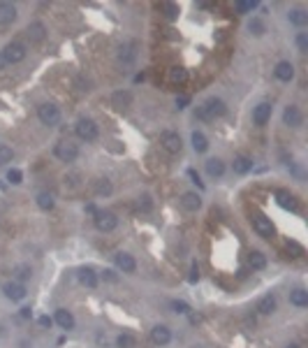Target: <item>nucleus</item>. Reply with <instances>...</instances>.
<instances>
[{
	"label": "nucleus",
	"instance_id": "1",
	"mask_svg": "<svg viewBox=\"0 0 308 348\" xmlns=\"http://www.w3.org/2000/svg\"><path fill=\"white\" fill-rule=\"evenodd\" d=\"M227 112V107L220 98H209V100H204L202 105L197 107V112L195 116L200 118V121H216V118H220V116Z\"/></svg>",
	"mask_w": 308,
	"mask_h": 348
},
{
	"label": "nucleus",
	"instance_id": "2",
	"mask_svg": "<svg viewBox=\"0 0 308 348\" xmlns=\"http://www.w3.org/2000/svg\"><path fill=\"white\" fill-rule=\"evenodd\" d=\"M75 133L79 139H84V142H95L97 135H100V128L93 118H79L75 126Z\"/></svg>",
	"mask_w": 308,
	"mask_h": 348
},
{
	"label": "nucleus",
	"instance_id": "3",
	"mask_svg": "<svg viewBox=\"0 0 308 348\" xmlns=\"http://www.w3.org/2000/svg\"><path fill=\"white\" fill-rule=\"evenodd\" d=\"M53 156L61 160V163H75L79 158V147L75 142H58L53 149Z\"/></svg>",
	"mask_w": 308,
	"mask_h": 348
},
{
	"label": "nucleus",
	"instance_id": "4",
	"mask_svg": "<svg viewBox=\"0 0 308 348\" xmlns=\"http://www.w3.org/2000/svg\"><path fill=\"white\" fill-rule=\"evenodd\" d=\"M37 118L44 126H58L61 123V109L53 102H44V105L37 107Z\"/></svg>",
	"mask_w": 308,
	"mask_h": 348
},
{
	"label": "nucleus",
	"instance_id": "5",
	"mask_svg": "<svg viewBox=\"0 0 308 348\" xmlns=\"http://www.w3.org/2000/svg\"><path fill=\"white\" fill-rule=\"evenodd\" d=\"M2 58H5V63H21L23 58H26V44H21V42H10L5 49H2Z\"/></svg>",
	"mask_w": 308,
	"mask_h": 348
},
{
	"label": "nucleus",
	"instance_id": "6",
	"mask_svg": "<svg viewBox=\"0 0 308 348\" xmlns=\"http://www.w3.org/2000/svg\"><path fill=\"white\" fill-rule=\"evenodd\" d=\"M160 144H162V149L167 151V153H181V149H183V142H181L179 133H171V130H165L162 135H160Z\"/></svg>",
	"mask_w": 308,
	"mask_h": 348
},
{
	"label": "nucleus",
	"instance_id": "7",
	"mask_svg": "<svg viewBox=\"0 0 308 348\" xmlns=\"http://www.w3.org/2000/svg\"><path fill=\"white\" fill-rule=\"evenodd\" d=\"M137 61V42H125L118 47V65H123V67H130V65H135Z\"/></svg>",
	"mask_w": 308,
	"mask_h": 348
},
{
	"label": "nucleus",
	"instance_id": "8",
	"mask_svg": "<svg viewBox=\"0 0 308 348\" xmlns=\"http://www.w3.org/2000/svg\"><path fill=\"white\" fill-rule=\"evenodd\" d=\"M93 221H95V228L100 232H111V230H116V225H118L116 214H111V211H97Z\"/></svg>",
	"mask_w": 308,
	"mask_h": 348
},
{
	"label": "nucleus",
	"instance_id": "9",
	"mask_svg": "<svg viewBox=\"0 0 308 348\" xmlns=\"http://www.w3.org/2000/svg\"><path fill=\"white\" fill-rule=\"evenodd\" d=\"M2 293H5V297L12 299V302H21V299H26V295H28L26 285L19 283V281H7V283L2 285Z\"/></svg>",
	"mask_w": 308,
	"mask_h": 348
},
{
	"label": "nucleus",
	"instance_id": "10",
	"mask_svg": "<svg viewBox=\"0 0 308 348\" xmlns=\"http://www.w3.org/2000/svg\"><path fill=\"white\" fill-rule=\"evenodd\" d=\"M253 228H255V232L260 237H264V239H271L274 232H276L271 218H266V216H255V218H253Z\"/></svg>",
	"mask_w": 308,
	"mask_h": 348
},
{
	"label": "nucleus",
	"instance_id": "11",
	"mask_svg": "<svg viewBox=\"0 0 308 348\" xmlns=\"http://www.w3.org/2000/svg\"><path fill=\"white\" fill-rule=\"evenodd\" d=\"M301 121H304V116H301V112H299V107L287 105L285 112H283V123H285L287 128H299L301 126Z\"/></svg>",
	"mask_w": 308,
	"mask_h": 348
},
{
	"label": "nucleus",
	"instance_id": "12",
	"mask_svg": "<svg viewBox=\"0 0 308 348\" xmlns=\"http://www.w3.org/2000/svg\"><path fill=\"white\" fill-rule=\"evenodd\" d=\"M151 341L153 344H158V346H167L171 341V332L167 325H155L151 330Z\"/></svg>",
	"mask_w": 308,
	"mask_h": 348
},
{
	"label": "nucleus",
	"instance_id": "13",
	"mask_svg": "<svg viewBox=\"0 0 308 348\" xmlns=\"http://www.w3.org/2000/svg\"><path fill=\"white\" fill-rule=\"evenodd\" d=\"M271 118V105L269 102H260L253 109V123L255 126H266V121Z\"/></svg>",
	"mask_w": 308,
	"mask_h": 348
},
{
	"label": "nucleus",
	"instance_id": "14",
	"mask_svg": "<svg viewBox=\"0 0 308 348\" xmlns=\"http://www.w3.org/2000/svg\"><path fill=\"white\" fill-rule=\"evenodd\" d=\"M26 35H28V40L31 42H42L44 37H46V26L42 21H32L28 28H26Z\"/></svg>",
	"mask_w": 308,
	"mask_h": 348
},
{
	"label": "nucleus",
	"instance_id": "15",
	"mask_svg": "<svg viewBox=\"0 0 308 348\" xmlns=\"http://www.w3.org/2000/svg\"><path fill=\"white\" fill-rule=\"evenodd\" d=\"M116 265H118V269L121 272H125V274H132L135 269H137V263H135V258L130 253H116Z\"/></svg>",
	"mask_w": 308,
	"mask_h": 348
},
{
	"label": "nucleus",
	"instance_id": "16",
	"mask_svg": "<svg viewBox=\"0 0 308 348\" xmlns=\"http://www.w3.org/2000/svg\"><path fill=\"white\" fill-rule=\"evenodd\" d=\"M274 74H276V79H280V82H292V77H294V65L290 63V61H280V63L276 65Z\"/></svg>",
	"mask_w": 308,
	"mask_h": 348
},
{
	"label": "nucleus",
	"instance_id": "17",
	"mask_svg": "<svg viewBox=\"0 0 308 348\" xmlns=\"http://www.w3.org/2000/svg\"><path fill=\"white\" fill-rule=\"evenodd\" d=\"M14 19H16V5L0 2V26H10Z\"/></svg>",
	"mask_w": 308,
	"mask_h": 348
},
{
	"label": "nucleus",
	"instance_id": "18",
	"mask_svg": "<svg viewBox=\"0 0 308 348\" xmlns=\"http://www.w3.org/2000/svg\"><path fill=\"white\" fill-rule=\"evenodd\" d=\"M181 207H183L185 211H197L200 207H202V198H200L197 193H183Z\"/></svg>",
	"mask_w": 308,
	"mask_h": 348
},
{
	"label": "nucleus",
	"instance_id": "19",
	"mask_svg": "<svg viewBox=\"0 0 308 348\" xmlns=\"http://www.w3.org/2000/svg\"><path fill=\"white\" fill-rule=\"evenodd\" d=\"M111 105L116 107V109H128L132 105V93L130 91H116V93L111 95Z\"/></svg>",
	"mask_w": 308,
	"mask_h": 348
},
{
	"label": "nucleus",
	"instance_id": "20",
	"mask_svg": "<svg viewBox=\"0 0 308 348\" xmlns=\"http://www.w3.org/2000/svg\"><path fill=\"white\" fill-rule=\"evenodd\" d=\"M93 190H95V195H100V198H109V195L114 193V183L109 179H105V177H100V179L93 181Z\"/></svg>",
	"mask_w": 308,
	"mask_h": 348
},
{
	"label": "nucleus",
	"instance_id": "21",
	"mask_svg": "<svg viewBox=\"0 0 308 348\" xmlns=\"http://www.w3.org/2000/svg\"><path fill=\"white\" fill-rule=\"evenodd\" d=\"M79 283L86 285V288H95L97 285L95 269H91V267H81V269H79Z\"/></svg>",
	"mask_w": 308,
	"mask_h": 348
},
{
	"label": "nucleus",
	"instance_id": "22",
	"mask_svg": "<svg viewBox=\"0 0 308 348\" xmlns=\"http://www.w3.org/2000/svg\"><path fill=\"white\" fill-rule=\"evenodd\" d=\"M53 320L61 325V330H72V327H75V316H72L67 309H58Z\"/></svg>",
	"mask_w": 308,
	"mask_h": 348
},
{
	"label": "nucleus",
	"instance_id": "23",
	"mask_svg": "<svg viewBox=\"0 0 308 348\" xmlns=\"http://www.w3.org/2000/svg\"><path fill=\"white\" fill-rule=\"evenodd\" d=\"M257 311H260L262 316H271V314L276 311V297H274V295H264L260 302H257Z\"/></svg>",
	"mask_w": 308,
	"mask_h": 348
},
{
	"label": "nucleus",
	"instance_id": "24",
	"mask_svg": "<svg viewBox=\"0 0 308 348\" xmlns=\"http://www.w3.org/2000/svg\"><path fill=\"white\" fill-rule=\"evenodd\" d=\"M287 21L299 26V28H304V26H308V12L306 10H290L287 12Z\"/></svg>",
	"mask_w": 308,
	"mask_h": 348
},
{
	"label": "nucleus",
	"instance_id": "25",
	"mask_svg": "<svg viewBox=\"0 0 308 348\" xmlns=\"http://www.w3.org/2000/svg\"><path fill=\"white\" fill-rule=\"evenodd\" d=\"M276 200H278V204H280L283 209L297 211V202H294V198H292L287 190H276Z\"/></svg>",
	"mask_w": 308,
	"mask_h": 348
},
{
	"label": "nucleus",
	"instance_id": "26",
	"mask_svg": "<svg viewBox=\"0 0 308 348\" xmlns=\"http://www.w3.org/2000/svg\"><path fill=\"white\" fill-rule=\"evenodd\" d=\"M250 169H253V160L248 156H236L234 158V172L236 174H248Z\"/></svg>",
	"mask_w": 308,
	"mask_h": 348
},
{
	"label": "nucleus",
	"instance_id": "27",
	"mask_svg": "<svg viewBox=\"0 0 308 348\" xmlns=\"http://www.w3.org/2000/svg\"><path fill=\"white\" fill-rule=\"evenodd\" d=\"M206 172H209V177H223L225 174V163L220 158L206 160Z\"/></svg>",
	"mask_w": 308,
	"mask_h": 348
},
{
	"label": "nucleus",
	"instance_id": "28",
	"mask_svg": "<svg viewBox=\"0 0 308 348\" xmlns=\"http://www.w3.org/2000/svg\"><path fill=\"white\" fill-rule=\"evenodd\" d=\"M190 139H192V149H195L197 153H204V151L209 149V139L204 137V133H200V130H195Z\"/></svg>",
	"mask_w": 308,
	"mask_h": 348
},
{
	"label": "nucleus",
	"instance_id": "29",
	"mask_svg": "<svg viewBox=\"0 0 308 348\" xmlns=\"http://www.w3.org/2000/svg\"><path fill=\"white\" fill-rule=\"evenodd\" d=\"M290 304H294V306H308V293L306 290H301V288H297V290H292L290 293Z\"/></svg>",
	"mask_w": 308,
	"mask_h": 348
},
{
	"label": "nucleus",
	"instance_id": "30",
	"mask_svg": "<svg viewBox=\"0 0 308 348\" xmlns=\"http://www.w3.org/2000/svg\"><path fill=\"white\" fill-rule=\"evenodd\" d=\"M31 276H32V272H31V267H28V265H16V267H14V281L26 283Z\"/></svg>",
	"mask_w": 308,
	"mask_h": 348
},
{
	"label": "nucleus",
	"instance_id": "31",
	"mask_svg": "<svg viewBox=\"0 0 308 348\" xmlns=\"http://www.w3.org/2000/svg\"><path fill=\"white\" fill-rule=\"evenodd\" d=\"M53 204H56V202H53L51 193H46V190H44V193H40V195H37V207H40L42 211H51Z\"/></svg>",
	"mask_w": 308,
	"mask_h": 348
},
{
	"label": "nucleus",
	"instance_id": "32",
	"mask_svg": "<svg viewBox=\"0 0 308 348\" xmlns=\"http://www.w3.org/2000/svg\"><path fill=\"white\" fill-rule=\"evenodd\" d=\"M248 265H250L253 269H264V267H266L264 253H260V251H253V253L248 255Z\"/></svg>",
	"mask_w": 308,
	"mask_h": 348
},
{
	"label": "nucleus",
	"instance_id": "33",
	"mask_svg": "<svg viewBox=\"0 0 308 348\" xmlns=\"http://www.w3.org/2000/svg\"><path fill=\"white\" fill-rule=\"evenodd\" d=\"M188 79V72L183 70V67H171L169 70V82L171 84H183Z\"/></svg>",
	"mask_w": 308,
	"mask_h": 348
},
{
	"label": "nucleus",
	"instance_id": "34",
	"mask_svg": "<svg viewBox=\"0 0 308 348\" xmlns=\"http://www.w3.org/2000/svg\"><path fill=\"white\" fill-rule=\"evenodd\" d=\"M234 7H236L239 14H248V12H253L257 7V2L255 0H236V2H234Z\"/></svg>",
	"mask_w": 308,
	"mask_h": 348
},
{
	"label": "nucleus",
	"instance_id": "35",
	"mask_svg": "<svg viewBox=\"0 0 308 348\" xmlns=\"http://www.w3.org/2000/svg\"><path fill=\"white\" fill-rule=\"evenodd\" d=\"M160 10L165 12V17H167L169 21H174V19L179 17V5H174V2H162Z\"/></svg>",
	"mask_w": 308,
	"mask_h": 348
},
{
	"label": "nucleus",
	"instance_id": "36",
	"mask_svg": "<svg viewBox=\"0 0 308 348\" xmlns=\"http://www.w3.org/2000/svg\"><path fill=\"white\" fill-rule=\"evenodd\" d=\"M248 31L253 33L255 37H262V35L266 33V28H264V23L260 21V19H250V21H248Z\"/></svg>",
	"mask_w": 308,
	"mask_h": 348
},
{
	"label": "nucleus",
	"instance_id": "37",
	"mask_svg": "<svg viewBox=\"0 0 308 348\" xmlns=\"http://www.w3.org/2000/svg\"><path fill=\"white\" fill-rule=\"evenodd\" d=\"M171 311H176V314H181V316H185V314H190V306L185 304L183 299H171Z\"/></svg>",
	"mask_w": 308,
	"mask_h": 348
},
{
	"label": "nucleus",
	"instance_id": "38",
	"mask_svg": "<svg viewBox=\"0 0 308 348\" xmlns=\"http://www.w3.org/2000/svg\"><path fill=\"white\" fill-rule=\"evenodd\" d=\"M14 158V151H12L7 144H0V165H7Z\"/></svg>",
	"mask_w": 308,
	"mask_h": 348
},
{
	"label": "nucleus",
	"instance_id": "39",
	"mask_svg": "<svg viewBox=\"0 0 308 348\" xmlns=\"http://www.w3.org/2000/svg\"><path fill=\"white\" fill-rule=\"evenodd\" d=\"M116 346L118 348H135V339L130 334H118L116 337Z\"/></svg>",
	"mask_w": 308,
	"mask_h": 348
},
{
	"label": "nucleus",
	"instance_id": "40",
	"mask_svg": "<svg viewBox=\"0 0 308 348\" xmlns=\"http://www.w3.org/2000/svg\"><path fill=\"white\" fill-rule=\"evenodd\" d=\"M21 179H23V174H21V169H16V167H12L10 172H7V181H10V183H14V186H16V183H21Z\"/></svg>",
	"mask_w": 308,
	"mask_h": 348
},
{
	"label": "nucleus",
	"instance_id": "41",
	"mask_svg": "<svg viewBox=\"0 0 308 348\" xmlns=\"http://www.w3.org/2000/svg\"><path fill=\"white\" fill-rule=\"evenodd\" d=\"M151 207H153V202H151L149 195H141L137 200V209L139 211H151Z\"/></svg>",
	"mask_w": 308,
	"mask_h": 348
},
{
	"label": "nucleus",
	"instance_id": "42",
	"mask_svg": "<svg viewBox=\"0 0 308 348\" xmlns=\"http://www.w3.org/2000/svg\"><path fill=\"white\" fill-rule=\"evenodd\" d=\"M79 179H81V177H79L77 172H72V174L65 177V186H67V188H77V186H79Z\"/></svg>",
	"mask_w": 308,
	"mask_h": 348
},
{
	"label": "nucleus",
	"instance_id": "43",
	"mask_svg": "<svg viewBox=\"0 0 308 348\" xmlns=\"http://www.w3.org/2000/svg\"><path fill=\"white\" fill-rule=\"evenodd\" d=\"M297 47H299V51H308V35L306 33H299L297 35Z\"/></svg>",
	"mask_w": 308,
	"mask_h": 348
},
{
	"label": "nucleus",
	"instance_id": "44",
	"mask_svg": "<svg viewBox=\"0 0 308 348\" xmlns=\"http://www.w3.org/2000/svg\"><path fill=\"white\" fill-rule=\"evenodd\" d=\"M88 86H91V82H88L86 77H77V91H81V93H84V91H91Z\"/></svg>",
	"mask_w": 308,
	"mask_h": 348
},
{
	"label": "nucleus",
	"instance_id": "45",
	"mask_svg": "<svg viewBox=\"0 0 308 348\" xmlns=\"http://www.w3.org/2000/svg\"><path fill=\"white\" fill-rule=\"evenodd\" d=\"M287 251H292V253H294V258L304 255V249H301L297 242H287Z\"/></svg>",
	"mask_w": 308,
	"mask_h": 348
},
{
	"label": "nucleus",
	"instance_id": "46",
	"mask_svg": "<svg viewBox=\"0 0 308 348\" xmlns=\"http://www.w3.org/2000/svg\"><path fill=\"white\" fill-rule=\"evenodd\" d=\"M188 281H190V283H197V281H200V267H197V263L190 267V276H188Z\"/></svg>",
	"mask_w": 308,
	"mask_h": 348
},
{
	"label": "nucleus",
	"instance_id": "47",
	"mask_svg": "<svg viewBox=\"0 0 308 348\" xmlns=\"http://www.w3.org/2000/svg\"><path fill=\"white\" fill-rule=\"evenodd\" d=\"M188 102H190V98H188V95H179V98H176V107H179V109H183Z\"/></svg>",
	"mask_w": 308,
	"mask_h": 348
},
{
	"label": "nucleus",
	"instance_id": "48",
	"mask_svg": "<svg viewBox=\"0 0 308 348\" xmlns=\"http://www.w3.org/2000/svg\"><path fill=\"white\" fill-rule=\"evenodd\" d=\"M188 177H190V179L195 181V183H197L200 188H204V183H202V181H200V177H197V172H195V169H188Z\"/></svg>",
	"mask_w": 308,
	"mask_h": 348
},
{
	"label": "nucleus",
	"instance_id": "49",
	"mask_svg": "<svg viewBox=\"0 0 308 348\" xmlns=\"http://www.w3.org/2000/svg\"><path fill=\"white\" fill-rule=\"evenodd\" d=\"M102 276H105L107 281H111V283H114V281L118 279V276H116V272H111V269H105V272H102Z\"/></svg>",
	"mask_w": 308,
	"mask_h": 348
},
{
	"label": "nucleus",
	"instance_id": "50",
	"mask_svg": "<svg viewBox=\"0 0 308 348\" xmlns=\"http://www.w3.org/2000/svg\"><path fill=\"white\" fill-rule=\"evenodd\" d=\"M40 325H42V327H51L53 325V318L42 316V318H40Z\"/></svg>",
	"mask_w": 308,
	"mask_h": 348
},
{
	"label": "nucleus",
	"instance_id": "51",
	"mask_svg": "<svg viewBox=\"0 0 308 348\" xmlns=\"http://www.w3.org/2000/svg\"><path fill=\"white\" fill-rule=\"evenodd\" d=\"M31 316H32V311L28 309V306H23V309H21V318H31Z\"/></svg>",
	"mask_w": 308,
	"mask_h": 348
},
{
	"label": "nucleus",
	"instance_id": "52",
	"mask_svg": "<svg viewBox=\"0 0 308 348\" xmlns=\"http://www.w3.org/2000/svg\"><path fill=\"white\" fill-rule=\"evenodd\" d=\"M86 211H88V214H93V216H95V214H97V209H95V207H93V204H86Z\"/></svg>",
	"mask_w": 308,
	"mask_h": 348
},
{
	"label": "nucleus",
	"instance_id": "53",
	"mask_svg": "<svg viewBox=\"0 0 308 348\" xmlns=\"http://www.w3.org/2000/svg\"><path fill=\"white\" fill-rule=\"evenodd\" d=\"M5 65H7V63H5V58H2V53H0V70H2Z\"/></svg>",
	"mask_w": 308,
	"mask_h": 348
},
{
	"label": "nucleus",
	"instance_id": "54",
	"mask_svg": "<svg viewBox=\"0 0 308 348\" xmlns=\"http://www.w3.org/2000/svg\"><path fill=\"white\" fill-rule=\"evenodd\" d=\"M285 348H299V346H297V344H290V346H285Z\"/></svg>",
	"mask_w": 308,
	"mask_h": 348
}]
</instances>
